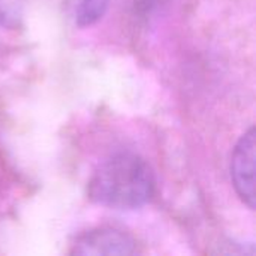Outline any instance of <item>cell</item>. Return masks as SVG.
Wrapping results in <instances>:
<instances>
[{"instance_id":"obj_1","label":"cell","mask_w":256,"mask_h":256,"mask_svg":"<svg viewBox=\"0 0 256 256\" xmlns=\"http://www.w3.org/2000/svg\"><path fill=\"white\" fill-rule=\"evenodd\" d=\"M156 180L150 165L138 154H111L94 170L88 182V198L102 207L135 210L154 195Z\"/></svg>"},{"instance_id":"obj_2","label":"cell","mask_w":256,"mask_h":256,"mask_svg":"<svg viewBox=\"0 0 256 256\" xmlns=\"http://www.w3.org/2000/svg\"><path fill=\"white\" fill-rule=\"evenodd\" d=\"M231 180L240 200L255 208V128L252 126L237 142L231 158Z\"/></svg>"},{"instance_id":"obj_3","label":"cell","mask_w":256,"mask_h":256,"mask_svg":"<svg viewBox=\"0 0 256 256\" xmlns=\"http://www.w3.org/2000/svg\"><path fill=\"white\" fill-rule=\"evenodd\" d=\"M72 255H135L134 237L116 228H94L81 234L70 249Z\"/></svg>"},{"instance_id":"obj_4","label":"cell","mask_w":256,"mask_h":256,"mask_svg":"<svg viewBox=\"0 0 256 256\" xmlns=\"http://www.w3.org/2000/svg\"><path fill=\"white\" fill-rule=\"evenodd\" d=\"M110 0H72V16L80 27L96 24L106 14Z\"/></svg>"},{"instance_id":"obj_5","label":"cell","mask_w":256,"mask_h":256,"mask_svg":"<svg viewBox=\"0 0 256 256\" xmlns=\"http://www.w3.org/2000/svg\"><path fill=\"white\" fill-rule=\"evenodd\" d=\"M27 0H0V26L6 28H16L24 18Z\"/></svg>"}]
</instances>
